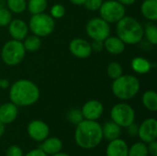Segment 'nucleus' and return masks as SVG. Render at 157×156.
<instances>
[{
    "label": "nucleus",
    "instance_id": "1",
    "mask_svg": "<svg viewBox=\"0 0 157 156\" xmlns=\"http://www.w3.org/2000/svg\"><path fill=\"white\" fill-rule=\"evenodd\" d=\"M103 140L102 126L97 120H83L76 125L75 141L76 144L85 150L98 147Z\"/></svg>",
    "mask_w": 157,
    "mask_h": 156
},
{
    "label": "nucleus",
    "instance_id": "2",
    "mask_svg": "<svg viewBox=\"0 0 157 156\" xmlns=\"http://www.w3.org/2000/svg\"><path fill=\"white\" fill-rule=\"evenodd\" d=\"M9 87L10 102L17 107L32 106L39 100L40 96L38 86L28 79L17 80Z\"/></svg>",
    "mask_w": 157,
    "mask_h": 156
},
{
    "label": "nucleus",
    "instance_id": "3",
    "mask_svg": "<svg viewBox=\"0 0 157 156\" xmlns=\"http://www.w3.org/2000/svg\"><path fill=\"white\" fill-rule=\"evenodd\" d=\"M117 36L125 43L134 45L142 41L144 38V27L134 17L124 16L116 26Z\"/></svg>",
    "mask_w": 157,
    "mask_h": 156
},
{
    "label": "nucleus",
    "instance_id": "4",
    "mask_svg": "<svg viewBox=\"0 0 157 156\" xmlns=\"http://www.w3.org/2000/svg\"><path fill=\"white\" fill-rule=\"evenodd\" d=\"M141 84L135 75L122 74L112 83L111 89L113 95L123 101L131 100L139 93Z\"/></svg>",
    "mask_w": 157,
    "mask_h": 156
},
{
    "label": "nucleus",
    "instance_id": "5",
    "mask_svg": "<svg viewBox=\"0 0 157 156\" xmlns=\"http://www.w3.org/2000/svg\"><path fill=\"white\" fill-rule=\"evenodd\" d=\"M26 50L22 41L17 40H10L6 41L1 50L2 61L8 66H15L19 64L25 58Z\"/></svg>",
    "mask_w": 157,
    "mask_h": 156
},
{
    "label": "nucleus",
    "instance_id": "6",
    "mask_svg": "<svg viewBox=\"0 0 157 156\" xmlns=\"http://www.w3.org/2000/svg\"><path fill=\"white\" fill-rule=\"evenodd\" d=\"M29 29L36 36L47 37L52 33L55 28L54 18L48 14L40 13L32 15L29 21Z\"/></svg>",
    "mask_w": 157,
    "mask_h": 156
},
{
    "label": "nucleus",
    "instance_id": "7",
    "mask_svg": "<svg viewBox=\"0 0 157 156\" xmlns=\"http://www.w3.org/2000/svg\"><path fill=\"white\" fill-rule=\"evenodd\" d=\"M110 118L113 122L121 128H127L135 120V111L133 108L125 103H118L110 110Z\"/></svg>",
    "mask_w": 157,
    "mask_h": 156
},
{
    "label": "nucleus",
    "instance_id": "8",
    "mask_svg": "<svg viewBox=\"0 0 157 156\" xmlns=\"http://www.w3.org/2000/svg\"><path fill=\"white\" fill-rule=\"evenodd\" d=\"M98 11L100 14V17L107 21L109 24L117 23L124 16H126L125 6H123L117 0L104 1Z\"/></svg>",
    "mask_w": 157,
    "mask_h": 156
},
{
    "label": "nucleus",
    "instance_id": "9",
    "mask_svg": "<svg viewBox=\"0 0 157 156\" xmlns=\"http://www.w3.org/2000/svg\"><path fill=\"white\" fill-rule=\"evenodd\" d=\"M86 31L92 40L101 41H104L111 33L109 24L101 17H93L89 19L86 26Z\"/></svg>",
    "mask_w": 157,
    "mask_h": 156
},
{
    "label": "nucleus",
    "instance_id": "10",
    "mask_svg": "<svg viewBox=\"0 0 157 156\" xmlns=\"http://www.w3.org/2000/svg\"><path fill=\"white\" fill-rule=\"evenodd\" d=\"M138 137L141 142L144 143H149L157 139V120L155 118L146 119L138 126Z\"/></svg>",
    "mask_w": 157,
    "mask_h": 156
},
{
    "label": "nucleus",
    "instance_id": "11",
    "mask_svg": "<svg viewBox=\"0 0 157 156\" xmlns=\"http://www.w3.org/2000/svg\"><path fill=\"white\" fill-rule=\"evenodd\" d=\"M29 136L35 142H43L46 138L49 137L50 134V128L42 120H34L30 121L27 128Z\"/></svg>",
    "mask_w": 157,
    "mask_h": 156
},
{
    "label": "nucleus",
    "instance_id": "12",
    "mask_svg": "<svg viewBox=\"0 0 157 156\" xmlns=\"http://www.w3.org/2000/svg\"><path fill=\"white\" fill-rule=\"evenodd\" d=\"M69 51L75 57L79 59L88 58L92 53L90 42L82 38L72 40L69 43Z\"/></svg>",
    "mask_w": 157,
    "mask_h": 156
},
{
    "label": "nucleus",
    "instance_id": "13",
    "mask_svg": "<svg viewBox=\"0 0 157 156\" xmlns=\"http://www.w3.org/2000/svg\"><path fill=\"white\" fill-rule=\"evenodd\" d=\"M81 112L83 114L84 120H98L99 118H101L104 112V107L100 101L92 99L84 104Z\"/></svg>",
    "mask_w": 157,
    "mask_h": 156
},
{
    "label": "nucleus",
    "instance_id": "14",
    "mask_svg": "<svg viewBox=\"0 0 157 156\" xmlns=\"http://www.w3.org/2000/svg\"><path fill=\"white\" fill-rule=\"evenodd\" d=\"M7 27H8V33L11 36V38L13 40H17L20 41H22L28 36L29 30L28 24L20 18L12 19Z\"/></svg>",
    "mask_w": 157,
    "mask_h": 156
},
{
    "label": "nucleus",
    "instance_id": "15",
    "mask_svg": "<svg viewBox=\"0 0 157 156\" xmlns=\"http://www.w3.org/2000/svg\"><path fill=\"white\" fill-rule=\"evenodd\" d=\"M129 146L127 143L121 139H115L109 141V143L106 149V155L107 156H128Z\"/></svg>",
    "mask_w": 157,
    "mask_h": 156
},
{
    "label": "nucleus",
    "instance_id": "16",
    "mask_svg": "<svg viewBox=\"0 0 157 156\" xmlns=\"http://www.w3.org/2000/svg\"><path fill=\"white\" fill-rule=\"evenodd\" d=\"M17 107L12 102H7L0 106V121L6 125L14 122L17 118Z\"/></svg>",
    "mask_w": 157,
    "mask_h": 156
},
{
    "label": "nucleus",
    "instance_id": "17",
    "mask_svg": "<svg viewBox=\"0 0 157 156\" xmlns=\"http://www.w3.org/2000/svg\"><path fill=\"white\" fill-rule=\"evenodd\" d=\"M125 43L118 36H109L104 40V49L113 55L121 54L125 51Z\"/></svg>",
    "mask_w": 157,
    "mask_h": 156
},
{
    "label": "nucleus",
    "instance_id": "18",
    "mask_svg": "<svg viewBox=\"0 0 157 156\" xmlns=\"http://www.w3.org/2000/svg\"><path fill=\"white\" fill-rule=\"evenodd\" d=\"M47 155H52L62 151L63 149V142L57 137L46 138L40 146Z\"/></svg>",
    "mask_w": 157,
    "mask_h": 156
},
{
    "label": "nucleus",
    "instance_id": "19",
    "mask_svg": "<svg viewBox=\"0 0 157 156\" xmlns=\"http://www.w3.org/2000/svg\"><path fill=\"white\" fill-rule=\"evenodd\" d=\"M142 15L150 21L157 20V0H144L141 6Z\"/></svg>",
    "mask_w": 157,
    "mask_h": 156
},
{
    "label": "nucleus",
    "instance_id": "20",
    "mask_svg": "<svg viewBox=\"0 0 157 156\" xmlns=\"http://www.w3.org/2000/svg\"><path fill=\"white\" fill-rule=\"evenodd\" d=\"M132 69L133 72L139 74H145L149 73L152 69V63L149 60H147L144 57L138 56L132 59L131 63Z\"/></svg>",
    "mask_w": 157,
    "mask_h": 156
},
{
    "label": "nucleus",
    "instance_id": "21",
    "mask_svg": "<svg viewBox=\"0 0 157 156\" xmlns=\"http://www.w3.org/2000/svg\"><path fill=\"white\" fill-rule=\"evenodd\" d=\"M102 133L103 138L108 141H112L118 139L121 135V127H120L115 122L109 121L102 126Z\"/></svg>",
    "mask_w": 157,
    "mask_h": 156
},
{
    "label": "nucleus",
    "instance_id": "22",
    "mask_svg": "<svg viewBox=\"0 0 157 156\" xmlns=\"http://www.w3.org/2000/svg\"><path fill=\"white\" fill-rule=\"evenodd\" d=\"M142 102L146 109L155 112L157 110V93L154 90L145 91L143 95Z\"/></svg>",
    "mask_w": 157,
    "mask_h": 156
},
{
    "label": "nucleus",
    "instance_id": "23",
    "mask_svg": "<svg viewBox=\"0 0 157 156\" xmlns=\"http://www.w3.org/2000/svg\"><path fill=\"white\" fill-rule=\"evenodd\" d=\"M23 46L26 50V51H30V52H34L37 51L40 46H41V40L40 37L32 34L29 36H27L24 40H23Z\"/></svg>",
    "mask_w": 157,
    "mask_h": 156
},
{
    "label": "nucleus",
    "instance_id": "24",
    "mask_svg": "<svg viewBox=\"0 0 157 156\" xmlns=\"http://www.w3.org/2000/svg\"><path fill=\"white\" fill-rule=\"evenodd\" d=\"M48 6L47 0H29L27 1V8L31 15L44 13Z\"/></svg>",
    "mask_w": 157,
    "mask_h": 156
},
{
    "label": "nucleus",
    "instance_id": "25",
    "mask_svg": "<svg viewBox=\"0 0 157 156\" xmlns=\"http://www.w3.org/2000/svg\"><path fill=\"white\" fill-rule=\"evenodd\" d=\"M6 4L12 13L20 14L27 9V0H6Z\"/></svg>",
    "mask_w": 157,
    "mask_h": 156
},
{
    "label": "nucleus",
    "instance_id": "26",
    "mask_svg": "<svg viewBox=\"0 0 157 156\" xmlns=\"http://www.w3.org/2000/svg\"><path fill=\"white\" fill-rule=\"evenodd\" d=\"M148 150H147V144L139 142L134 144H132L128 151V156H148Z\"/></svg>",
    "mask_w": 157,
    "mask_h": 156
},
{
    "label": "nucleus",
    "instance_id": "27",
    "mask_svg": "<svg viewBox=\"0 0 157 156\" xmlns=\"http://www.w3.org/2000/svg\"><path fill=\"white\" fill-rule=\"evenodd\" d=\"M107 74L109 78L115 80L123 74V68L121 63L117 62H111L107 67Z\"/></svg>",
    "mask_w": 157,
    "mask_h": 156
},
{
    "label": "nucleus",
    "instance_id": "28",
    "mask_svg": "<svg viewBox=\"0 0 157 156\" xmlns=\"http://www.w3.org/2000/svg\"><path fill=\"white\" fill-rule=\"evenodd\" d=\"M144 36L146 37L147 40L152 45L157 44V27L154 24L147 25L145 29H144Z\"/></svg>",
    "mask_w": 157,
    "mask_h": 156
},
{
    "label": "nucleus",
    "instance_id": "29",
    "mask_svg": "<svg viewBox=\"0 0 157 156\" xmlns=\"http://www.w3.org/2000/svg\"><path fill=\"white\" fill-rule=\"evenodd\" d=\"M12 19V12L6 7H0V27H7Z\"/></svg>",
    "mask_w": 157,
    "mask_h": 156
},
{
    "label": "nucleus",
    "instance_id": "30",
    "mask_svg": "<svg viewBox=\"0 0 157 156\" xmlns=\"http://www.w3.org/2000/svg\"><path fill=\"white\" fill-rule=\"evenodd\" d=\"M50 15L54 19H60L65 15V7L61 4H55L51 7Z\"/></svg>",
    "mask_w": 157,
    "mask_h": 156
},
{
    "label": "nucleus",
    "instance_id": "31",
    "mask_svg": "<svg viewBox=\"0 0 157 156\" xmlns=\"http://www.w3.org/2000/svg\"><path fill=\"white\" fill-rule=\"evenodd\" d=\"M68 120L75 125H77L78 123H80L83 120H84V117H83V114L81 112L80 109H72L69 113H68Z\"/></svg>",
    "mask_w": 157,
    "mask_h": 156
},
{
    "label": "nucleus",
    "instance_id": "32",
    "mask_svg": "<svg viewBox=\"0 0 157 156\" xmlns=\"http://www.w3.org/2000/svg\"><path fill=\"white\" fill-rule=\"evenodd\" d=\"M103 2L104 0H86L84 6L89 11H98Z\"/></svg>",
    "mask_w": 157,
    "mask_h": 156
},
{
    "label": "nucleus",
    "instance_id": "33",
    "mask_svg": "<svg viewBox=\"0 0 157 156\" xmlns=\"http://www.w3.org/2000/svg\"><path fill=\"white\" fill-rule=\"evenodd\" d=\"M6 156H24L23 151L17 145H12L6 150Z\"/></svg>",
    "mask_w": 157,
    "mask_h": 156
},
{
    "label": "nucleus",
    "instance_id": "34",
    "mask_svg": "<svg viewBox=\"0 0 157 156\" xmlns=\"http://www.w3.org/2000/svg\"><path fill=\"white\" fill-rule=\"evenodd\" d=\"M91 44V49L92 51H97V52H100L103 51L104 49V41L101 40H93Z\"/></svg>",
    "mask_w": 157,
    "mask_h": 156
},
{
    "label": "nucleus",
    "instance_id": "35",
    "mask_svg": "<svg viewBox=\"0 0 157 156\" xmlns=\"http://www.w3.org/2000/svg\"><path fill=\"white\" fill-rule=\"evenodd\" d=\"M147 150L148 154L151 156H157V142L153 141L149 143H147Z\"/></svg>",
    "mask_w": 157,
    "mask_h": 156
},
{
    "label": "nucleus",
    "instance_id": "36",
    "mask_svg": "<svg viewBox=\"0 0 157 156\" xmlns=\"http://www.w3.org/2000/svg\"><path fill=\"white\" fill-rule=\"evenodd\" d=\"M24 156H48L41 149L38 148V149H33L31 151H29V153H27Z\"/></svg>",
    "mask_w": 157,
    "mask_h": 156
},
{
    "label": "nucleus",
    "instance_id": "37",
    "mask_svg": "<svg viewBox=\"0 0 157 156\" xmlns=\"http://www.w3.org/2000/svg\"><path fill=\"white\" fill-rule=\"evenodd\" d=\"M127 129H128L129 134L132 135V136H135L138 133V125H136L134 123H132V125H130L129 127H127Z\"/></svg>",
    "mask_w": 157,
    "mask_h": 156
},
{
    "label": "nucleus",
    "instance_id": "38",
    "mask_svg": "<svg viewBox=\"0 0 157 156\" xmlns=\"http://www.w3.org/2000/svg\"><path fill=\"white\" fill-rule=\"evenodd\" d=\"M9 86H10V83H9V81L7 79H6V78L1 79V81H0V88L7 89Z\"/></svg>",
    "mask_w": 157,
    "mask_h": 156
},
{
    "label": "nucleus",
    "instance_id": "39",
    "mask_svg": "<svg viewBox=\"0 0 157 156\" xmlns=\"http://www.w3.org/2000/svg\"><path fill=\"white\" fill-rule=\"evenodd\" d=\"M117 1L120 2L121 4H122L123 6H131L132 4H134L136 0H117Z\"/></svg>",
    "mask_w": 157,
    "mask_h": 156
},
{
    "label": "nucleus",
    "instance_id": "40",
    "mask_svg": "<svg viewBox=\"0 0 157 156\" xmlns=\"http://www.w3.org/2000/svg\"><path fill=\"white\" fill-rule=\"evenodd\" d=\"M69 1L75 6H83L86 2V0H69Z\"/></svg>",
    "mask_w": 157,
    "mask_h": 156
},
{
    "label": "nucleus",
    "instance_id": "41",
    "mask_svg": "<svg viewBox=\"0 0 157 156\" xmlns=\"http://www.w3.org/2000/svg\"><path fill=\"white\" fill-rule=\"evenodd\" d=\"M5 130H6L5 124H3V123L0 121V138L4 135V133H5Z\"/></svg>",
    "mask_w": 157,
    "mask_h": 156
},
{
    "label": "nucleus",
    "instance_id": "42",
    "mask_svg": "<svg viewBox=\"0 0 157 156\" xmlns=\"http://www.w3.org/2000/svg\"><path fill=\"white\" fill-rule=\"evenodd\" d=\"M52 156H70V155H69V154H64V153L59 152V153H57V154H52Z\"/></svg>",
    "mask_w": 157,
    "mask_h": 156
},
{
    "label": "nucleus",
    "instance_id": "43",
    "mask_svg": "<svg viewBox=\"0 0 157 156\" xmlns=\"http://www.w3.org/2000/svg\"><path fill=\"white\" fill-rule=\"evenodd\" d=\"M0 81H1V78H0Z\"/></svg>",
    "mask_w": 157,
    "mask_h": 156
},
{
    "label": "nucleus",
    "instance_id": "44",
    "mask_svg": "<svg viewBox=\"0 0 157 156\" xmlns=\"http://www.w3.org/2000/svg\"><path fill=\"white\" fill-rule=\"evenodd\" d=\"M87 156H89V155H87Z\"/></svg>",
    "mask_w": 157,
    "mask_h": 156
}]
</instances>
